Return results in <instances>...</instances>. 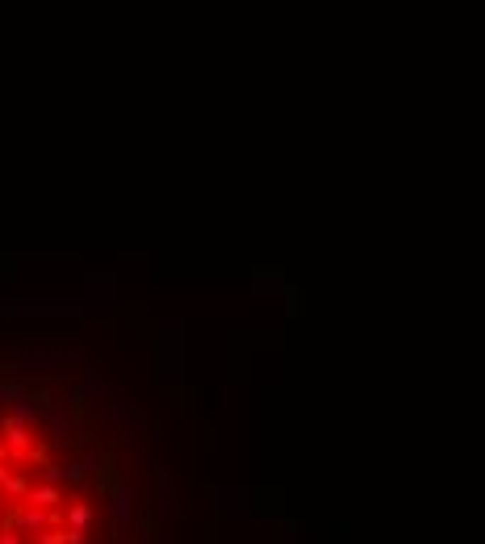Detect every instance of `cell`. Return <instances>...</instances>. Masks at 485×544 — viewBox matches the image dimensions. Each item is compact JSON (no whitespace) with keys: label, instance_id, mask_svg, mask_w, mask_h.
<instances>
[{"label":"cell","instance_id":"obj_1","mask_svg":"<svg viewBox=\"0 0 485 544\" xmlns=\"http://www.w3.org/2000/svg\"><path fill=\"white\" fill-rule=\"evenodd\" d=\"M96 499L76 465L21 423L0 419V544H96Z\"/></svg>","mask_w":485,"mask_h":544}]
</instances>
